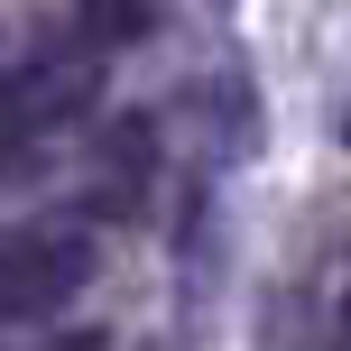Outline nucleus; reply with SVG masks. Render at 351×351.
<instances>
[{
	"mask_svg": "<svg viewBox=\"0 0 351 351\" xmlns=\"http://www.w3.org/2000/svg\"><path fill=\"white\" fill-rule=\"evenodd\" d=\"M342 333H351V296H342Z\"/></svg>",
	"mask_w": 351,
	"mask_h": 351,
	"instance_id": "2",
	"label": "nucleus"
},
{
	"mask_svg": "<svg viewBox=\"0 0 351 351\" xmlns=\"http://www.w3.org/2000/svg\"><path fill=\"white\" fill-rule=\"evenodd\" d=\"M84 268H93V250L84 241H10L0 250V315H65L74 305V287H84Z\"/></svg>",
	"mask_w": 351,
	"mask_h": 351,
	"instance_id": "1",
	"label": "nucleus"
}]
</instances>
